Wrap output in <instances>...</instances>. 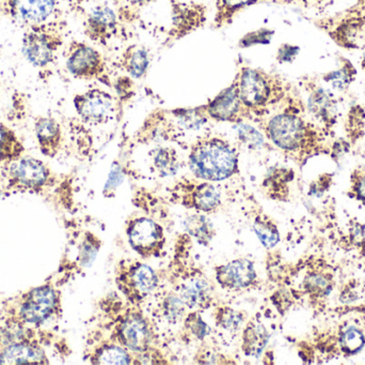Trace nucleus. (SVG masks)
I'll return each instance as SVG.
<instances>
[{"label": "nucleus", "mask_w": 365, "mask_h": 365, "mask_svg": "<svg viewBox=\"0 0 365 365\" xmlns=\"http://www.w3.org/2000/svg\"><path fill=\"white\" fill-rule=\"evenodd\" d=\"M306 105L299 98L289 99L287 107L266 121V136L274 146L295 160L302 162L325 151V132L317 124L304 118Z\"/></svg>", "instance_id": "nucleus-1"}, {"label": "nucleus", "mask_w": 365, "mask_h": 365, "mask_svg": "<svg viewBox=\"0 0 365 365\" xmlns=\"http://www.w3.org/2000/svg\"><path fill=\"white\" fill-rule=\"evenodd\" d=\"M238 96L250 118L263 117L280 103L293 98L289 81L262 69L245 66L236 75Z\"/></svg>", "instance_id": "nucleus-2"}, {"label": "nucleus", "mask_w": 365, "mask_h": 365, "mask_svg": "<svg viewBox=\"0 0 365 365\" xmlns=\"http://www.w3.org/2000/svg\"><path fill=\"white\" fill-rule=\"evenodd\" d=\"M189 169L197 179L219 182L238 173V152L227 139L204 136L192 144Z\"/></svg>", "instance_id": "nucleus-3"}, {"label": "nucleus", "mask_w": 365, "mask_h": 365, "mask_svg": "<svg viewBox=\"0 0 365 365\" xmlns=\"http://www.w3.org/2000/svg\"><path fill=\"white\" fill-rule=\"evenodd\" d=\"M115 281L126 299L134 304H141L158 286L156 272L138 261H122Z\"/></svg>", "instance_id": "nucleus-4"}, {"label": "nucleus", "mask_w": 365, "mask_h": 365, "mask_svg": "<svg viewBox=\"0 0 365 365\" xmlns=\"http://www.w3.org/2000/svg\"><path fill=\"white\" fill-rule=\"evenodd\" d=\"M170 199L188 209L197 211H216L221 206V193L212 182L201 179H184L178 181L170 190Z\"/></svg>", "instance_id": "nucleus-5"}, {"label": "nucleus", "mask_w": 365, "mask_h": 365, "mask_svg": "<svg viewBox=\"0 0 365 365\" xmlns=\"http://www.w3.org/2000/svg\"><path fill=\"white\" fill-rule=\"evenodd\" d=\"M63 40L61 34L51 25L30 26L24 34L21 51L24 57L36 68H45L53 61Z\"/></svg>", "instance_id": "nucleus-6"}, {"label": "nucleus", "mask_w": 365, "mask_h": 365, "mask_svg": "<svg viewBox=\"0 0 365 365\" xmlns=\"http://www.w3.org/2000/svg\"><path fill=\"white\" fill-rule=\"evenodd\" d=\"M300 85L307 94L308 113L324 130H331L339 116V100L336 94L329 88L323 87L314 77H302Z\"/></svg>", "instance_id": "nucleus-7"}, {"label": "nucleus", "mask_w": 365, "mask_h": 365, "mask_svg": "<svg viewBox=\"0 0 365 365\" xmlns=\"http://www.w3.org/2000/svg\"><path fill=\"white\" fill-rule=\"evenodd\" d=\"M317 24L338 46L345 49H365V15L344 11Z\"/></svg>", "instance_id": "nucleus-8"}, {"label": "nucleus", "mask_w": 365, "mask_h": 365, "mask_svg": "<svg viewBox=\"0 0 365 365\" xmlns=\"http://www.w3.org/2000/svg\"><path fill=\"white\" fill-rule=\"evenodd\" d=\"M66 69L78 79H98L110 87L107 64L100 51L81 42L71 43L66 56Z\"/></svg>", "instance_id": "nucleus-9"}, {"label": "nucleus", "mask_w": 365, "mask_h": 365, "mask_svg": "<svg viewBox=\"0 0 365 365\" xmlns=\"http://www.w3.org/2000/svg\"><path fill=\"white\" fill-rule=\"evenodd\" d=\"M126 235L135 252L143 259L158 257L164 251V229L155 221L145 216L134 218L128 223Z\"/></svg>", "instance_id": "nucleus-10"}, {"label": "nucleus", "mask_w": 365, "mask_h": 365, "mask_svg": "<svg viewBox=\"0 0 365 365\" xmlns=\"http://www.w3.org/2000/svg\"><path fill=\"white\" fill-rule=\"evenodd\" d=\"M73 102L79 117L86 124L93 126L105 124L113 119L115 115V99L100 88H93L76 94Z\"/></svg>", "instance_id": "nucleus-11"}, {"label": "nucleus", "mask_w": 365, "mask_h": 365, "mask_svg": "<svg viewBox=\"0 0 365 365\" xmlns=\"http://www.w3.org/2000/svg\"><path fill=\"white\" fill-rule=\"evenodd\" d=\"M200 109L208 119L216 121L242 124L247 118L251 119L238 96L235 81L212 100L208 101L207 104L200 106Z\"/></svg>", "instance_id": "nucleus-12"}, {"label": "nucleus", "mask_w": 365, "mask_h": 365, "mask_svg": "<svg viewBox=\"0 0 365 365\" xmlns=\"http://www.w3.org/2000/svg\"><path fill=\"white\" fill-rule=\"evenodd\" d=\"M115 336L122 346L135 353L149 349L152 334L149 323L139 312H130L115 328Z\"/></svg>", "instance_id": "nucleus-13"}, {"label": "nucleus", "mask_w": 365, "mask_h": 365, "mask_svg": "<svg viewBox=\"0 0 365 365\" xmlns=\"http://www.w3.org/2000/svg\"><path fill=\"white\" fill-rule=\"evenodd\" d=\"M11 186L38 190L48 184L51 171L44 163L34 158L19 159L9 169Z\"/></svg>", "instance_id": "nucleus-14"}, {"label": "nucleus", "mask_w": 365, "mask_h": 365, "mask_svg": "<svg viewBox=\"0 0 365 365\" xmlns=\"http://www.w3.org/2000/svg\"><path fill=\"white\" fill-rule=\"evenodd\" d=\"M216 280L222 289L240 291L248 289L255 284L257 272L252 261L246 259H238L215 269Z\"/></svg>", "instance_id": "nucleus-15"}, {"label": "nucleus", "mask_w": 365, "mask_h": 365, "mask_svg": "<svg viewBox=\"0 0 365 365\" xmlns=\"http://www.w3.org/2000/svg\"><path fill=\"white\" fill-rule=\"evenodd\" d=\"M178 295L187 308L197 311L210 308L214 301L212 285L199 274L185 276L178 286Z\"/></svg>", "instance_id": "nucleus-16"}, {"label": "nucleus", "mask_w": 365, "mask_h": 365, "mask_svg": "<svg viewBox=\"0 0 365 365\" xmlns=\"http://www.w3.org/2000/svg\"><path fill=\"white\" fill-rule=\"evenodd\" d=\"M57 296L51 287H38L30 291L21 309V317L27 323L41 324L55 312Z\"/></svg>", "instance_id": "nucleus-17"}, {"label": "nucleus", "mask_w": 365, "mask_h": 365, "mask_svg": "<svg viewBox=\"0 0 365 365\" xmlns=\"http://www.w3.org/2000/svg\"><path fill=\"white\" fill-rule=\"evenodd\" d=\"M118 30L117 14L110 6L101 4L88 15L85 34L94 42L106 43Z\"/></svg>", "instance_id": "nucleus-18"}, {"label": "nucleus", "mask_w": 365, "mask_h": 365, "mask_svg": "<svg viewBox=\"0 0 365 365\" xmlns=\"http://www.w3.org/2000/svg\"><path fill=\"white\" fill-rule=\"evenodd\" d=\"M56 9V0H12L13 14L30 26L44 24Z\"/></svg>", "instance_id": "nucleus-19"}, {"label": "nucleus", "mask_w": 365, "mask_h": 365, "mask_svg": "<svg viewBox=\"0 0 365 365\" xmlns=\"http://www.w3.org/2000/svg\"><path fill=\"white\" fill-rule=\"evenodd\" d=\"M34 128L42 154L47 156H55L59 151L62 141L59 124L53 118L38 117L36 118Z\"/></svg>", "instance_id": "nucleus-20"}, {"label": "nucleus", "mask_w": 365, "mask_h": 365, "mask_svg": "<svg viewBox=\"0 0 365 365\" xmlns=\"http://www.w3.org/2000/svg\"><path fill=\"white\" fill-rule=\"evenodd\" d=\"M120 66L133 79H143L150 66L149 51L140 45H130L122 54Z\"/></svg>", "instance_id": "nucleus-21"}, {"label": "nucleus", "mask_w": 365, "mask_h": 365, "mask_svg": "<svg viewBox=\"0 0 365 365\" xmlns=\"http://www.w3.org/2000/svg\"><path fill=\"white\" fill-rule=\"evenodd\" d=\"M269 334L259 321H251L242 334V349L249 357H259L267 345Z\"/></svg>", "instance_id": "nucleus-22"}, {"label": "nucleus", "mask_w": 365, "mask_h": 365, "mask_svg": "<svg viewBox=\"0 0 365 365\" xmlns=\"http://www.w3.org/2000/svg\"><path fill=\"white\" fill-rule=\"evenodd\" d=\"M339 60L340 62L338 68L322 75V79L334 89L344 92L349 90L351 84L357 79L358 71L353 62L347 58L339 57Z\"/></svg>", "instance_id": "nucleus-23"}, {"label": "nucleus", "mask_w": 365, "mask_h": 365, "mask_svg": "<svg viewBox=\"0 0 365 365\" xmlns=\"http://www.w3.org/2000/svg\"><path fill=\"white\" fill-rule=\"evenodd\" d=\"M204 21L203 10L201 6H189V4H179L175 9V34L178 38L195 29ZM173 28V29H175Z\"/></svg>", "instance_id": "nucleus-24"}, {"label": "nucleus", "mask_w": 365, "mask_h": 365, "mask_svg": "<svg viewBox=\"0 0 365 365\" xmlns=\"http://www.w3.org/2000/svg\"><path fill=\"white\" fill-rule=\"evenodd\" d=\"M45 357L40 349L30 345H13L0 356L1 364H44Z\"/></svg>", "instance_id": "nucleus-25"}, {"label": "nucleus", "mask_w": 365, "mask_h": 365, "mask_svg": "<svg viewBox=\"0 0 365 365\" xmlns=\"http://www.w3.org/2000/svg\"><path fill=\"white\" fill-rule=\"evenodd\" d=\"M152 165L158 175L170 177L177 175L180 169V158L173 147H158L150 152Z\"/></svg>", "instance_id": "nucleus-26"}, {"label": "nucleus", "mask_w": 365, "mask_h": 365, "mask_svg": "<svg viewBox=\"0 0 365 365\" xmlns=\"http://www.w3.org/2000/svg\"><path fill=\"white\" fill-rule=\"evenodd\" d=\"M24 146L16 134L4 124H0V162L12 163L21 159Z\"/></svg>", "instance_id": "nucleus-27"}, {"label": "nucleus", "mask_w": 365, "mask_h": 365, "mask_svg": "<svg viewBox=\"0 0 365 365\" xmlns=\"http://www.w3.org/2000/svg\"><path fill=\"white\" fill-rule=\"evenodd\" d=\"M259 1L262 0H217L215 26L219 28L227 25L240 11Z\"/></svg>", "instance_id": "nucleus-28"}, {"label": "nucleus", "mask_w": 365, "mask_h": 365, "mask_svg": "<svg viewBox=\"0 0 365 365\" xmlns=\"http://www.w3.org/2000/svg\"><path fill=\"white\" fill-rule=\"evenodd\" d=\"M185 229L203 246H208L212 238L216 236V231L212 223L202 214H195L187 218L185 221Z\"/></svg>", "instance_id": "nucleus-29"}, {"label": "nucleus", "mask_w": 365, "mask_h": 365, "mask_svg": "<svg viewBox=\"0 0 365 365\" xmlns=\"http://www.w3.org/2000/svg\"><path fill=\"white\" fill-rule=\"evenodd\" d=\"M92 362L96 364H130L132 357L123 347L106 344L94 353Z\"/></svg>", "instance_id": "nucleus-30"}, {"label": "nucleus", "mask_w": 365, "mask_h": 365, "mask_svg": "<svg viewBox=\"0 0 365 365\" xmlns=\"http://www.w3.org/2000/svg\"><path fill=\"white\" fill-rule=\"evenodd\" d=\"M186 304L182 302L181 297L173 293L167 294L160 304V314L171 324H177L182 321L186 313Z\"/></svg>", "instance_id": "nucleus-31"}, {"label": "nucleus", "mask_w": 365, "mask_h": 365, "mask_svg": "<svg viewBox=\"0 0 365 365\" xmlns=\"http://www.w3.org/2000/svg\"><path fill=\"white\" fill-rule=\"evenodd\" d=\"M253 229L257 238L265 248L272 249L276 246L280 239L277 225L266 216H259L253 223Z\"/></svg>", "instance_id": "nucleus-32"}, {"label": "nucleus", "mask_w": 365, "mask_h": 365, "mask_svg": "<svg viewBox=\"0 0 365 365\" xmlns=\"http://www.w3.org/2000/svg\"><path fill=\"white\" fill-rule=\"evenodd\" d=\"M245 319H246L245 313L234 310L229 306L216 309L215 312V323L225 331L233 332L240 329Z\"/></svg>", "instance_id": "nucleus-33"}, {"label": "nucleus", "mask_w": 365, "mask_h": 365, "mask_svg": "<svg viewBox=\"0 0 365 365\" xmlns=\"http://www.w3.org/2000/svg\"><path fill=\"white\" fill-rule=\"evenodd\" d=\"M294 174L291 169H274L268 175L267 179L265 180V186L268 190L274 196H278L282 191L287 190V182L293 179Z\"/></svg>", "instance_id": "nucleus-34"}, {"label": "nucleus", "mask_w": 365, "mask_h": 365, "mask_svg": "<svg viewBox=\"0 0 365 365\" xmlns=\"http://www.w3.org/2000/svg\"><path fill=\"white\" fill-rule=\"evenodd\" d=\"M364 346V336L356 328H349L341 338V349L344 353L356 354Z\"/></svg>", "instance_id": "nucleus-35"}, {"label": "nucleus", "mask_w": 365, "mask_h": 365, "mask_svg": "<svg viewBox=\"0 0 365 365\" xmlns=\"http://www.w3.org/2000/svg\"><path fill=\"white\" fill-rule=\"evenodd\" d=\"M184 324L185 328L188 330L189 334L195 336L197 340H203L210 334V328L206 325L205 321L201 319L197 311L190 313L185 319Z\"/></svg>", "instance_id": "nucleus-36"}, {"label": "nucleus", "mask_w": 365, "mask_h": 365, "mask_svg": "<svg viewBox=\"0 0 365 365\" xmlns=\"http://www.w3.org/2000/svg\"><path fill=\"white\" fill-rule=\"evenodd\" d=\"M365 121V109L360 104H355L349 109L347 114V132L353 136L354 133L360 132Z\"/></svg>", "instance_id": "nucleus-37"}, {"label": "nucleus", "mask_w": 365, "mask_h": 365, "mask_svg": "<svg viewBox=\"0 0 365 365\" xmlns=\"http://www.w3.org/2000/svg\"><path fill=\"white\" fill-rule=\"evenodd\" d=\"M274 34V30L262 28V29L255 30V31L246 34L240 40V45L242 47H249L257 44H268L272 41Z\"/></svg>", "instance_id": "nucleus-38"}, {"label": "nucleus", "mask_w": 365, "mask_h": 365, "mask_svg": "<svg viewBox=\"0 0 365 365\" xmlns=\"http://www.w3.org/2000/svg\"><path fill=\"white\" fill-rule=\"evenodd\" d=\"M238 136H240V141L248 146L249 148H259L263 145L264 139L259 132H257L255 129L251 128L249 126H245L242 124L238 129Z\"/></svg>", "instance_id": "nucleus-39"}, {"label": "nucleus", "mask_w": 365, "mask_h": 365, "mask_svg": "<svg viewBox=\"0 0 365 365\" xmlns=\"http://www.w3.org/2000/svg\"><path fill=\"white\" fill-rule=\"evenodd\" d=\"M300 47L293 44H282L277 51V61L279 64H292L299 55Z\"/></svg>", "instance_id": "nucleus-40"}, {"label": "nucleus", "mask_w": 365, "mask_h": 365, "mask_svg": "<svg viewBox=\"0 0 365 365\" xmlns=\"http://www.w3.org/2000/svg\"><path fill=\"white\" fill-rule=\"evenodd\" d=\"M351 191L365 203V171H355L351 178Z\"/></svg>", "instance_id": "nucleus-41"}, {"label": "nucleus", "mask_w": 365, "mask_h": 365, "mask_svg": "<svg viewBox=\"0 0 365 365\" xmlns=\"http://www.w3.org/2000/svg\"><path fill=\"white\" fill-rule=\"evenodd\" d=\"M304 6H308V8L313 9H319V10H323V9L328 8V6L334 4V2L338 1V0H300Z\"/></svg>", "instance_id": "nucleus-42"}, {"label": "nucleus", "mask_w": 365, "mask_h": 365, "mask_svg": "<svg viewBox=\"0 0 365 365\" xmlns=\"http://www.w3.org/2000/svg\"><path fill=\"white\" fill-rule=\"evenodd\" d=\"M345 12L365 15V0H357L351 8L346 9Z\"/></svg>", "instance_id": "nucleus-43"}, {"label": "nucleus", "mask_w": 365, "mask_h": 365, "mask_svg": "<svg viewBox=\"0 0 365 365\" xmlns=\"http://www.w3.org/2000/svg\"><path fill=\"white\" fill-rule=\"evenodd\" d=\"M126 1L134 6H143L149 4L150 2L155 1V0H126Z\"/></svg>", "instance_id": "nucleus-44"}, {"label": "nucleus", "mask_w": 365, "mask_h": 365, "mask_svg": "<svg viewBox=\"0 0 365 365\" xmlns=\"http://www.w3.org/2000/svg\"><path fill=\"white\" fill-rule=\"evenodd\" d=\"M360 68L365 72V51L362 54L361 57H360Z\"/></svg>", "instance_id": "nucleus-45"}]
</instances>
